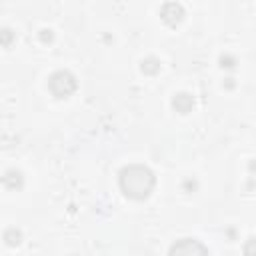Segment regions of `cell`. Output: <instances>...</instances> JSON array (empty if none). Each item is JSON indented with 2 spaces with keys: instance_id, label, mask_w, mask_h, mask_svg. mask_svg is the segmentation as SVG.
Listing matches in <instances>:
<instances>
[{
  "instance_id": "3957f363",
  "label": "cell",
  "mask_w": 256,
  "mask_h": 256,
  "mask_svg": "<svg viewBox=\"0 0 256 256\" xmlns=\"http://www.w3.org/2000/svg\"><path fill=\"white\" fill-rule=\"evenodd\" d=\"M160 16H162V20H164L166 24L176 26V24L182 22V18H184V8H182L180 4H176V2H166V4L162 6V10H160Z\"/></svg>"
},
{
  "instance_id": "9c48e42d",
  "label": "cell",
  "mask_w": 256,
  "mask_h": 256,
  "mask_svg": "<svg viewBox=\"0 0 256 256\" xmlns=\"http://www.w3.org/2000/svg\"><path fill=\"white\" fill-rule=\"evenodd\" d=\"M12 40H14V34H12V30H8V28L0 30V44H2V46H8Z\"/></svg>"
},
{
  "instance_id": "30bf717a",
  "label": "cell",
  "mask_w": 256,
  "mask_h": 256,
  "mask_svg": "<svg viewBox=\"0 0 256 256\" xmlns=\"http://www.w3.org/2000/svg\"><path fill=\"white\" fill-rule=\"evenodd\" d=\"M42 40H52V34H50V30H42Z\"/></svg>"
},
{
  "instance_id": "8992f818",
  "label": "cell",
  "mask_w": 256,
  "mask_h": 256,
  "mask_svg": "<svg viewBox=\"0 0 256 256\" xmlns=\"http://www.w3.org/2000/svg\"><path fill=\"white\" fill-rule=\"evenodd\" d=\"M2 182L8 186V188H20L22 184H24V178H22V174L18 172V170H8L4 176H2Z\"/></svg>"
},
{
  "instance_id": "5b68a950",
  "label": "cell",
  "mask_w": 256,
  "mask_h": 256,
  "mask_svg": "<svg viewBox=\"0 0 256 256\" xmlns=\"http://www.w3.org/2000/svg\"><path fill=\"white\" fill-rule=\"evenodd\" d=\"M172 106H174L176 112H180V114H188V112L192 110V106H194V98H192V94H188V92H180V94L174 96Z\"/></svg>"
},
{
  "instance_id": "277c9868",
  "label": "cell",
  "mask_w": 256,
  "mask_h": 256,
  "mask_svg": "<svg viewBox=\"0 0 256 256\" xmlns=\"http://www.w3.org/2000/svg\"><path fill=\"white\" fill-rule=\"evenodd\" d=\"M170 252H172V254H196V252L204 254V252H208V248L202 246L198 240L186 238V240H180L178 244H174V246L170 248Z\"/></svg>"
},
{
  "instance_id": "52a82bcc",
  "label": "cell",
  "mask_w": 256,
  "mask_h": 256,
  "mask_svg": "<svg viewBox=\"0 0 256 256\" xmlns=\"http://www.w3.org/2000/svg\"><path fill=\"white\" fill-rule=\"evenodd\" d=\"M160 70V62L156 60V58H146L144 62H142V72H146V74H156Z\"/></svg>"
},
{
  "instance_id": "ba28073f",
  "label": "cell",
  "mask_w": 256,
  "mask_h": 256,
  "mask_svg": "<svg viewBox=\"0 0 256 256\" xmlns=\"http://www.w3.org/2000/svg\"><path fill=\"white\" fill-rule=\"evenodd\" d=\"M4 240L10 244V246H16V244H20V240H22V234L18 232V230H14V228H10L6 234H4Z\"/></svg>"
},
{
  "instance_id": "6da1fadb",
  "label": "cell",
  "mask_w": 256,
  "mask_h": 256,
  "mask_svg": "<svg viewBox=\"0 0 256 256\" xmlns=\"http://www.w3.org/2000/svg\"><path fill=\"white\" fill-rule=\"evenodd\" d=\"M120 190L132 198V200H144L150 196V192L154 190L156 178L152 174L150 168L142 166V164H130L126 168L120 170Z\"/></svg>"
},
{
  "instance_id": "7a4b0ae2",
  "label": "cell",
  "mask_w": 256,
  "mask_h": 256,
  "mask_svg": "<svg viewBox=\"0 0 256 256\" xmlns=\"http://www.w3.org/2000/svg\"><path fill=\"white\" fill-rule=\"evenodd\" d=\"M76 76L68 70H58L48 80V88L56 98H68L76 90Z\"/></svg>"
}]
</instances>
